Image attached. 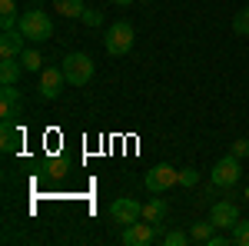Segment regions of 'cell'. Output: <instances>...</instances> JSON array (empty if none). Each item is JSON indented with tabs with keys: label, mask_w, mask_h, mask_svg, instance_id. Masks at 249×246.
Returning <instances> with one entry per match:
<instances>
[{
	"label": "cell",
	"mask_w": 249,
	"mask_h": 246,
	"mask_svg": "<svg viewBox=\"0 0 249 246\" xmlns=\"http://www.w3.org/2000/svg\"><path fill=\"white\" fill-rule=\"evenodd\" d=\"M20 30H23V37L30 40V43H47V40L53 37V20L47 17V10L30 7V10L20 14Z\"/></svg>",
	"instance_id": "cell-1"
},
{
	"label": "cell",
	"mask_w": 249,
	"mask_h": 246,
	"mask_svg": "<svg viewBox=\"0 0 249 246\" xmlns=\"http://www.w3.org/2000/svg\"><path fill=\"white\" fill-rule=\"evenodd\" d=\"M133 40H136L133 27H130L126 20H116L113 27L107 30V37H103V47H107L110 57H126V54L133 50Z\"/></svg>",
	"instance_id": "cell-2"
},
{
	"label": "cell",
	"mask_w": 249,
	"mask_h": 246,
	"mask_svg": "<svg viewBox=\"0 0 249 246\" xmlns=\"http://www.w3.org/2000/svg\"><path fill=\"white\" fill-rule=\"evenodd\" d=\"M60 67H63L67 83H73V87H87L93 80V60L87 57V54H67Z\"/></svg>",
	"instance_id": "cell-3"
},
{
	"label": "cell",
	"mask_w": 249,
	"mask_h": 246,
	"mask_svg": "<svg viewBox=\"0 0 249 246\" xmlns=\"http://www.w3.org/2000/svg\"><path fill=\"white\" fill-rule=\"evenodd\" d=\"M143 183H146L150 193H166V189H173L176 183H179V170L170 167V163H156L153 170H146Z\"/></svg>",
	"instance_id": "cell-4"
},
{
	"label": "cell",
	"mask_w": 249,
	"mask_h": 246,
	"mask_svg": "<svg viewBox=\"0 0 249 246\" xmlns=\"http://www.w3.org/2000/svg\"><path fill=\"white\" fill-rule=\"evenodd\" d=\"M160 240V223H150V220H136L130 227H123V243L126 246H150Z\"/></svg>",
	"instance_id": "cell-5"
},
{
	"label": "cell",
	"mask_w": 249,
	"mask_h": 246,
	"mask_svg": "<svg viewBox=\"0 0 249 246\" xmlns=\"http://www.w3.org/2000/svg\"><path fill=\"white\" fill-rule=\"evenodd\" d=\"M213 187L216 189H232L236 187V183H239V176H243V170H239V160H236V156H223V160H219V163H216V167H213Z\"/></svg>",
	"instance_id": "cell-6"
},
{
	"label": "cell",
	"mask_w": 249,
	"mask_h": 246,
	"mask_svg": "<svg viewBox=\"0 0 249 246\" xmlns=\"http://www.w3.org/2000/svg\"><path fill=\"white\" fill-rule=\"evenodd\" d=\"M23 90H20L17 83H3V90H0V120H17L23 114Z\"/></svg>",
	"instance_id": "cell-7"
},
{
	"label": "cell",
	"mask_w": 249,
	"mask_h": 246,
	"mask_svg": "<svg viewBox=\"0 0 249 246\" xmlns=\"http://www.w3.org/2000/svg\"><path fill=\"white\" fill-rule=\"evenodd\" d=\"M110 220L130 227V223H136V220H143V203H136V200H130V196H120V200L110 203Z\"/></svg>",
	"instance_id": "cell-8"
},
{
	"label": "cell",
	"mask_w": 249,
	"mask_h": 246,
	"mask_svg": "<svg viewBox=\"0 0 249 246\" xmlns=\"http://www.w3.org/2000/svg\"><path fill=\"white\" fill-rule=\"evenodd\" d=\"M210 220L216 223V229H232L239 223V207L232 200H216L210 209Z\"/></svg>",
	"instance_id": "cell-9"
},
{
	"label": "cell",
	"mask_w": 249,
	"mask_h": 246,
	"mask_svg": "<svg viewBox=\"0 0 249 246\" xmlns=\"http://www.w3.org/2000/svg\"><path fill=\"white\" fill-rule=\"evenodd\" d=\"M67 76H63V67H47L40 70V96L43 100H57L60 90H63Z\"/></svg>",
	"instance_id": "cell-10"
},
{
	"label": "cell",
	"mask_w": 249,
	"mask_h": 246,
	"mask_svg": "<svg viewBox=\"0 0 249 246\" xmlns=\"http://www.w3.org/2000/svg\"><path fill=\"white\" fill-rule=\"evenodd\" d=\"M20 143H23V130L17 127V120H0V150L7 153H20Z\"/></svg>",
	"instance_id": "cell-11"
},
{
	"label": "cell",
	"mask_w": 249,
	"mask_h": 246,
	"mask_svg": "<svg viewBox=\"0 0 249 246\" xmlns=\"http://www.w3.org/2000/svg\"><path fill=\"white\" fill-rule=\"evenodd\" d=\"M23 30H3L0 34V57H20L27 47H23Z\"/></svg>",
	"instance_id": "cell-12"
},
{
	"label": "cell",
	"mask_w": 249,
	"mask_h": 246,
	"mask_svg": "<svg viewBox=\"0 0 249 246\" xmlns=\"http://www.w3.org/2000/svg\"><path fill=\"white\" fill-rule=\"evenodd\" d=\"M23 74L20 57H0V83H17Z\"/></svg>",
	"instance_id": "cell-13"
},
{
	"label": "cell",
	"mask_w": 249,
	"mask_h": 246,
	"mask_svg": "<svg viewBox=\"0 0 249 246\" xmlns=\"http://www.w3.org/2000/svg\"><path fill=\"white\" fill-rule=\"evenodd\" d=\"M166 213H170V207H166V200H160V196H153L150 203H143V220H150V223H163Z\"/></svg>",
	"instance_id": "cell-14"
},
{
	"label": "cell",
	"mask_w": 249,
	"mask_h": 246,
	"mask_svg": "<svg viewBox=\"0 0 249 246\" xmlns=\"http://www.w3.org/2000/svg\"><path fill=\"white\" fill-rule=\"evenodd\" d=\"M53 10H57L60 17H70V20H77V17H83V0H53Z\"/></svg>",
	"instance_id": "cell-15"
},
{
	"label": "cell",
	"mask_w": 249,
	"mask_h": 246,
	"mask_svg": "<svg viewBox=\"0 0 249 246\" xmlns=\"http://www.w3.org/2000/svg\"><path fill=\"white\" fill-rule=\"evenodd\" d=\"M0 30H17V3L0 0Z\"/></svg>",
	"instance_id": "cell-16"
},
{
	"label": "cell",
	"mask_w": 249,
	"mask_h": 246,
	"mask_svg": "<svg viewBox=\"0 0 249 246\" xmlns=\"http://www.w3.org/2000/svg\"><path fill=\"white\" fill-rule=\"evenodd\" d=\"M213 233H216V223H213V220H206V223H193V227H190L193 243H210Z\"/></svg>",
	"instance_id": "cell-17"
},
{
	"label": "cell",
	"mask_w": 249,
	"mask_h": 246,
	"mask_svg": "<svg viewBox=\"0 0 249 246\" xmlns=\"http://www.w3.org/2000/svg\"><path fill=\"white\" fill-rule=\"evenodd\" d=\"M20 63H23V70H27V74H40V70H43V57H40L37 50H30V47L20 54Z\"/></svg>",
	"instance_id": "cell-18"
},
{
	"label": "cell",
	"mask_w": 249,
	"mask_h": 246,
	"mask_svg": "<svg viewBox=\"0 0 249 246\" xmlns=\"http://www.w3.org/2000/svg\"><path fill=\"white\" fill-rule=\"evenodd\" d=\"M230 236H232L236 246H249V220H239V223L230 229Z\"/></svg>",
	"instance_id": "cell-19"
},
{
	"label": "cell",
	"mask_w": 249,
	"mask_h": 246,
	"mask_svg": "<svg viewBox=\"0 0 249 246\" xmlns=\"http://www.w3.org/2000/svg\"><path fill=\"white\" fill-rule=\"evenodd\" d=\"M232 34H239V37H249V7H243V10L232 17Z\"/></svg>",
	"instance_id": "cell-20"
},
{
	"label": "cell",
	"mask_w": 249,
	"mask_h": 246,
	"mask_svg": "<svg viewBox=\"0 0 249 246\" xmlns=\"http://www.w3.org/2000/svg\"><path fill=\"white\" fill-rule=\"evenodd\" d=\"M190 240H193V236L186 233V229H170V233L163 236V243H166V246H186Z\"/></svg>",
	"instance_id": "cell-21"
},
{
	"label": "cell",
	"mask_w": 249,
	"mask_h": 246,
	"mask_svg": "<svg viewBox=\"0 0 249 246\" xmlns=\"http://www.w3.org/2000/svg\"><path fill=\"white\" fill-rule=\"evenodd\" d=\"M43 170H47L50 180H60V176L67 173V160H47V163H43Z\"/></svg>",
	"instance_id": "cell-22"
},
{
	"label": "cell",
	"mask_w": 249,
	"mask_h": 246,
	"mask_svg": "<svg viewBox=\"0 0 249 246\" xmlns=\"http://www.w3.org/2000/svg\"><path fill=\"white\" fill-rule=\"evenodd\" d=\"M199 183V173L193 170V167H183L179 170V187H196Z\"/></svg>",
	"instance_id": "cell-23"
},
{
	"label": "cell",
	"mask_w": 249,
	"mask_h": 246,
	"mask_svg": "<svg viewBox=\"0 0 249 246\" xmlns=\"http://www.w3.org/2000/svg\"><path fill=\"white\" fill-rule=\"evenodd\" d=\"M83 23H87V27H100V23H103V10H83Z\"/></svg>",
	"instance_id": "cell-24"
},
{
	"label": "cell",
	"mask_w": 249,
	"mask_h": 246,
	"mask_svg": "<svg viewBox=\"0 0 249 246\" xmlns=\"http://www.w3.org/2000/svg\"><path fill=\"white\" fill-rule=\"evenodd\" d=\"M230 153L236 156V160H243V156H249V140H246V136H243V140H236Z\"/></svg>",
	"instance_id": "cell-25"
},
{
	"label": "cell",
	"mask_w": 249,
	"mask_h": 246,
	"mask_svg": "<svg viewBox=\"0 0 249 246\" xmlns=\"http://www.w3.org/2000/svg\"><path fill=\"white\" fill-rule=\"evenodd\" d=\"M232 243V236H223V233H213V240L206 246H230Z\"/></svg>",
	"instance_id": "cell-26"
},
{
	"label": "cell",
	"mask_w": 249,
	"mask_h": 246,
	"mask_svg": "<svg viewBox=\"0 0 249 246\" xmlns=\"http://www.w3.org/2000/svg\"><path fill=\"white\" fill-rule=\"evenodd\" d=\"M116 7H130V3H133V0H113Z\"/></svg>",
	"instance_id": "cell-27"
},
{
	"label": "cell",
	"mask_w": 249,
	"mask_h": 246,
	"mask_svg": "<svg viewBox=\"0 0 249 246\" xmlns=\"http://www.w3.org/2000/svg\"><path fill=\"white\" fill-rule=\"evenodd\" d=\"M246 200H249V189H246Z\"/></svg>",
	"instance_id": "cell-28"
},
{
	"label": "cell",
	"mask_w": 249,
	"mask_h": 246,
	"mask_svg": "<svg viewBox=\"0 0 249 246\" xmlns=\"http://www.w3.org/2000/svg\"><path fill=\"white\" fill-rule=\"evenodd\" d=\"M150 3H153V0H150Z\"/></svg>",
	"instance_id": "cell-29"
}]
</instances>
